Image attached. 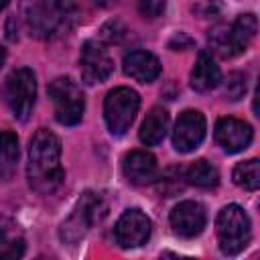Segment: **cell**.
<instances>
[{"instance_id":"cell-5","label":"cell","mask_w":260,"mask_h":260,"mask_svg":"<svg viewBox=\"0 0 260 260\" xmlns=\"http://www.w3.org/2000/svg\"><path fill=\"white\" fill-rule=\"evenodd\" d=\"M49 98L53 102V110H55V120L63 126H75L81 122L83 118V110H85V100L83 93L79 89V85L71 79V77H55L49 87Z\"/></svg>"},{"instance_id":"cell-21","label":"cell","mask_w":260,"mask_h":260,"mask_svg":"<svg viewBox=\"0 0 260 260\" xmlns=\"http://www.w3.org/2000/svg\"><path fill=\"white\" fill-rule=\"evenodd\" d=\"M234 183L246 191H256L260 187V162L258 158H250L238 162L234 169Z\"/></svg>"},{"instance_id":"cell-1","label":"cell","mask_w":260,"mask_h":260,"mask_svg":"<svg viewBox=\"0 0 260 260\" xmlns=\"http://www.w3.org/2000/svg\"><path fill=\"white\" fill-rule=\"evenodd\" d=\"M26 179L30 189L39 195H53L63 185L65 171L61 165V142L47 128L37 130L30 138Z\"/></svg>"},{"instance_id":"cell-2","label":"cell","mask_w":260,"mask_h":260,"mask_svg":"<svg viewBox=\"0 0 260 260\" xmlns=\"http://www.w3.org/2000/svg\"><path fill=\"white\" fill-rule=\"evenodd\" d=\"M81 0H32L26 10V24L37 39H55L71 30L79 18Z\"/></svg>"},{"instance_id":"cell-17","label":"cell","mask_w":260,"mask_h":260,"mask_svg":"<svg viewBox=\"0 0 260 260\" xmlns=\"http://www.w3.org/2000/svg\"><path fill=\"white\" fill-rule=\"evenodd\" d=\"M185 179H187L191 185L199 187V189H213V187H217V183H219V171H217L209 160L199 158V160H195V162L187 169Z\"/></svg>"},{"instance_id":"cell-9","label":"cell","mask_w":260,"mask_h":260,"mask_svg":"<svg viewBox=\"0 0 260 260\" xmlns=\"http://www.w3.org/2000/svg\"><path fill=\"white\" fill-rule=\"evenodd\" d=\"M205 130H207V122L205 116L199 110H185L173 128V146L175 150L187 154L193 152L205 138Z\"/></svg>"},{"instance_id":"cell-20","label":"cell","mask_w":260,"mask_h":260,"mask_svg":"<svg viewBox=\"0 0 260 260\" xmlns=\"http://www.w3.org/2000/svg\"><path fill=\"white\" fill-rule=\"evenodd\" d=\"M207 43L211 47V51L223 59H232L236 55H240L234 39H232V32H230V26L228 24H219L215 26L213 30H209V37H207Z\"/></svg>"},{"instance_id":"cell-23","label":"cell","mask_w":260,"mask_h":260,"mask_svg":"<svg viewBox=\"0 0 260 260\" xmlns=\"http://www.w3.org/2000/svg\"><path fill=\"white\" fill-rule=\"evenodd\" d=\"M167 0H138V10L146 18H156L165 12Z\"/></svg>"},{"instance_id":"cell-10","label":"cell","mask_w":260,"mask_h":260,"mask_svg":"<svg viewBox=\"0 0 260 260\" xmlns=\"http://www.w3.org/2000/svg\"><path fill=\"white\" fill-rule=\"evenodd\" d=\"M150 232L152 223L146 213H142L140 209H126L116 221L114 238L122 248H138L148 242Z\"/></svg>"},{"instance_id":"cell-15","label":"cell","mask_w":260,"mask_h":260,"mask_svg":"<svg viewBox=\"0 0 260 260\" xmlns=\"http://www.w3.org/2000/svg\"><path fill=\"white\" fill-rule=\"evenodd\" d=\"M221 81V71L207 51H201L191 71V87L195 91H211Z\"/></svg>"},{"instance_id":"cell-13","label":"cell","mask_w":260,"mask_h":260,"mask_svg":"<svg viewBox=\"0 0 260 260\" xmlns=\"http://www.w3.org/2000/svg\"><path fill=\"white\" fill-rule=\"evenodd\" d=\"M156 158L146 150H130L122 160V173L132 185H146L156 179Z\"/></svg>"},{"instance_id":"cell-8","label":"cell","mask_w":260,"mask_h":260,"mask_svg":"<svg viewBox=\"0 0 260 260\" xmlns=\"http://www.w3.org/2000/svg\"><path fill=\"white\" fill-rule=\"evenodd\" d=\"M79 71L81 81L87 85H95L106 81L114 71V59L104 43L100 41H85L79 55Z\"/></svg>"},{"instance_id":"cell-26","label":"cell","mask_w":260,"mask_h":260,"mask_svg":"<svg viewBox=\"0 0 260 260\" xmlns=\"http://www.w3.org/2000/svg\"><path fill=\"white\" fill-rule=\"evenodd\" d=\"M8 2H10V0H0V10H2V8H4Z\"/></svg>"},{"instance_id":"cell-24","label":"cell","mask_w":260,"mask_h":260,"mask_svg":"<svg viewBox=\"0 0 260 260\" xmlns=\"http://www.w3.org/2000/svg\"><path fill=\"white\" fill-rule=\"evenodd\" d=\"M6 250L0 252V258H20L24 254V240L18 238V240H8L6 242Z\"/></svg>"},{"instance_id":"cell-12","label":"cell","mask_w":260,"mask_h":260,"mask_svg":"<svg viewBox=\"0 0 260 260\" xmlns=\"http://www.w3.org/2000/svg\"><path fill=\"white\" fill-rule=\"evenodd\" d=\"M252 138H254V130L244 120L225 116V118H219L215 122V140L230 154L246 150L250 146Z\"/></svg>"},{"instance_id":"cell-19","label":"cell","mask_w":260,"mask_h":260,"mask_svg":"<svg viewBox=\"0 0 260 260\" xmlns=\"http://www.w3.org/2000/svg\"><path fill=\"white\" fill-rule=\"evenodd\" d=\"M18 138L10 130L0 132V177H10L18 160Z\"/></svg>"},{"instance_id":"cell-22","label":"cell","mask_w":260,"mask_h":260,"mask_svg":"<svg viewBox=\"0 0 260 260\" xmlns=\"http://www.w3.org/2000/svg\"><path fill=\"white\" fill-rule=\"evenodd\" d=\"M246 93V75L244 73H230L223 85V95L232 102H238Z\"/></svg>"},{"instance_id":"cell-25","label":"cell","mask_w":260,"mask_h":260,"mask_svg":"<svg viewBox=\"0 0 260 260\" xmlns=\"http://www.w3.org/2000/svg\"><path fill=\"white\" fill-rule=\"evenodd\" d=\"M4 59H6V51H4V47H0V67L4 65Z\"/></svg>"},{"instance_id":"cell-4","label":"cell","mask_w":260,"mask_h":260,"mask_svg":"<svg viewBox=\"0 0 260 260\" xmlns=\"http://www.w3.org/2000/svg\"><path fill=\"white\" fill-rule=\"evenodd\" d=\"M2 100L16 120H26L32 112L37 98V79L28 67L10 71L2 83Z\"/></svg>"},{"instance_id":"cell-3","label":"cell","mask_w":260,"mask_h":260,"mask_svg":"<svg viewBox=\"0 0 260 260\" xmlns=\"http://www.w3.org/2000/svg\"><path fill=\"white\" fill-rule=\"evenodd\" d=\"M215 234L219 250L228 256L240 254L252 238V221L246 209L238 203H230L221 207L215 217Z\"/></svg>"},{"instance_id":"cell-18","label":"cell","mask_w":260,"mask_h":260,"mask_svg":"<svg viewBox=\"0 0 260 260\" xmlns=\"http://www.w3.org/2000/svg\"><path fill=\"white\" fill-rule=\"evenodd\" d=\"M230 32H232V39L238 47L240 53H244L248 49V45L256 39V32H258V20L254 14H240L232 24H230Z\"/></svg>"},{"instance_id":"cell-6","label":"cell","mask_w":260,"mask_h":260,"mask_svg":"<svg viewBox=\"0 0 260 260\" xmlns=\"http://www.w3.org/2000/svg\"><path fill=\"white\" fill-rule=\"evenodd\" d=\"M140 108V95L130 87H114L104 102V118L108 130L114 136H122L130 130Z\"/></svg>"},{"instance_id":"cell-14","label":"cell","mask_w":260,"mask_h":260,"mask_svg":"<svg viewBox=\"0 0 260 260\" xmlns=\"http://www.w3.org/2000/svg\"><path fill=\"white\" fill-rule=\"evenodd\" d=\"M124 73L140 83H150L160 75V61L150 51H130L124 57Z\"/></svg>"},{"instance_id":"cell-16","label":"cell","mask_w":260,"mask_h":260,"mask_svg":"<svg viewBox=\"0 0 260 260\" xmlns=\"http://www.w3.org/2000/svg\"><path fill=\"white\" fill-rule=\"evenodd\" d=\"M167 130H169V112L165 108H152L140 126L138 138L144 146H156L167 136Z\"/></svg>"},{"instance_id":"cell-11","label":"cell","mask_w":260,"mask_h":260,"mask_svg":"<svg viewBox=\"0 0 260 260\" xmlns=\"http://www.w3.org/2000/svg\"><path fill=\"white\" fill-rule=\"evenodd\" d=\"M171 228L177 236L181 238H195L203 232L205 223H207V213L203 203L193 201V199H185L179 201L169 215Z\"/></svg>"},{"instance_id":"cell-7","label":"cell","mask_w":260,"mask_h":260,"mask_svg":"<svg viewBox=\"0 0 260 260\" xmlns=\"http://www.w3.org/2000/svg\"><path fill=\"white\" fill-rule=\"evenodd\" d=\"M100 207H102L100 195H95V193H91V191H85V193L77 199V203H75V207L71 209L69 217L61 223V230H59L61 240H63L65 244H77V242L87 234V230L93 225Z\"/></svg>"}]
</instances>
